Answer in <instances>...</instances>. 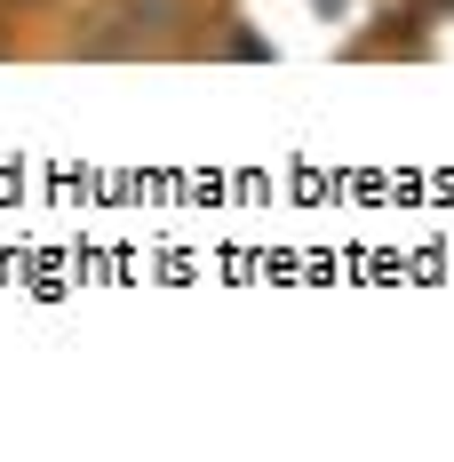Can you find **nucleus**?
I'll return each mask as SVG.
<instances>
[{
  "mask_svg": "<svg viewBox=\"0 0 454 462\" xmlns=\"http://www.w3.org/2000/svg\"><path fill=\"white\" fill-rule=\"evenodd\" d=\"M104 24H120V32H104L96 48H144V41H168L176 24H191V0H112Z\"/></svg>",
  "mask_w": 454,
  "mask_h": 462,
  "instance_id": "1",
  "label": "nucleus"
},
{
  "mask_svg": "<svg viewBox=\"0 0 454 462\" xmlns=\"http://www.w3.org/2000/svg\"><path fill=\"white\" fill-rule=\"evenodd\" d=\"M24 8H32V0H24Z\"/></svg>",
  "mask_w": 454,
  "mask_h": 462,
  "instance_id": "2",
  "label": "nucleus"
}]
</instances>
